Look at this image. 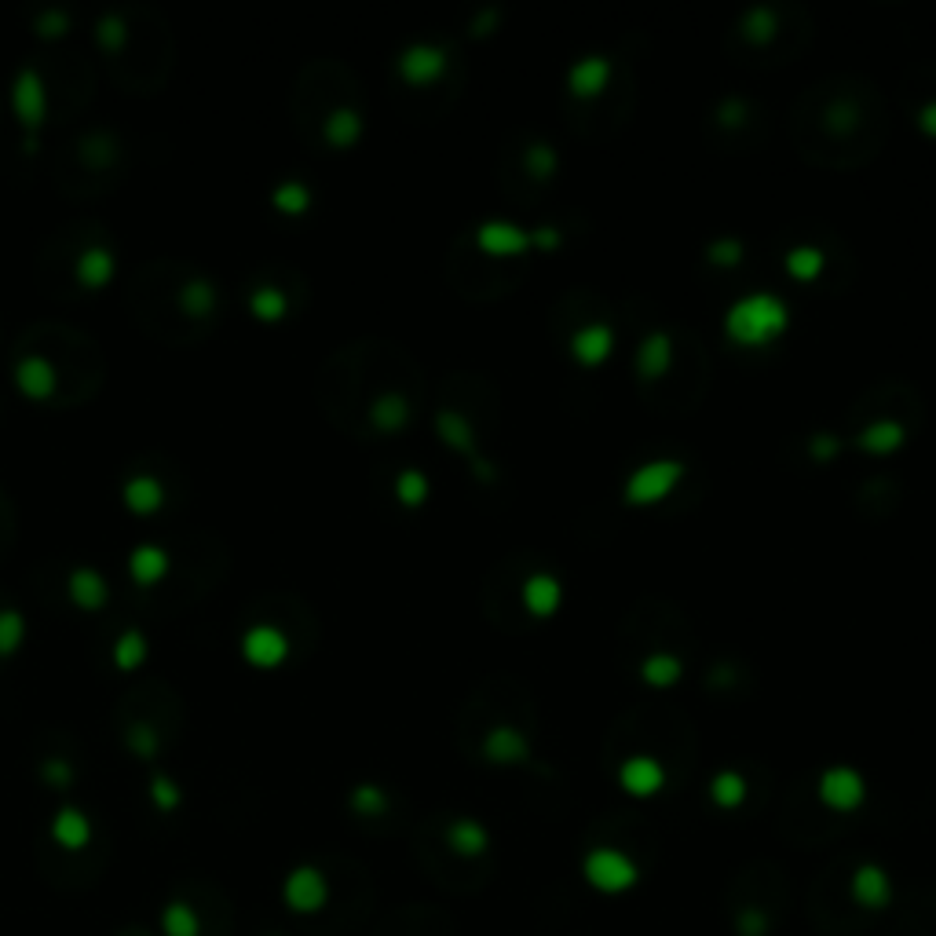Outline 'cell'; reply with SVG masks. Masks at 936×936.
Instances as JSON below:
<instances>
[{
	"instance_id": "cell-1",
	"label": "cell",
	"mask_w": 936,
	"mask_h": 936,
	"mask_svg": "<svg viewBox=\"0 0 936 936\" xmlns=\"http://www.w3.org/2000/svg\"><path fill=\"white\" fill-rule=\"evenodd\" d=\"M790 326L787 304L772 293H754L732 304V311L724 315V333L732 337L739 348H765L776 337H783Z\"/></svg>"
},
{
	"instance_id": "cell-2",
	"label": "cell",
	"mask_w": 936,
	"mask_h": 936,
	"mask_svg": "<svg viewBox=\"0 0 936 936\" xmlns=\"http://www.w3.org/2000/svg\"><path fill=\"white\" fill-rule=\"evenodd\" d=\"M684 476V465L673 458H662V461H648V465H640L633 476L626 479V501L629 505H655V501H662L666 494H670L677 483H681Z\"/></svg>"
},
{
	"instance_id": "cell-3",
	"label": "cell",
	"mask_w": 936,
	"mask_h": 936,
	"mask_svg": "<svg viewBox=\"0 0 936 936\" xmlns=\"http://www.w3.org/2000/svg\"><path fill=\"white\" fill-rule=\"evenodd\" d=\"M585 878L600 893H626L637 882V867L618 849H593L585 856Z\"/></svg>"
},
{
	"instance_id": "cell-4",
	"label": "cell",
	"mask_w": 936,
	"mask_h": 936,
	"mask_svg": "<svg viewBox=\"0 0 936 936\" xmlns=\"http://www.w3.org/2000/svg\"><path fill=\"white\" fill-rule=\"evenodd\" d=\"M443 70H447V52L436 48V44H410L399 55V74L410 85H432Z\"/></svg>"
},
{
	"instance_id": "cell-5",
	"label": "cell",
	"mask_w": 936,
	"mask_h": 936,
	"mask_svg": "<svg viewBox=\"0 0 936 936\" xmlns=\"http://www.w3.org/2000/svg\"><path fill=\"white\" fill-rule=\"evenodd\" d=\"M242 655L245 662H253L260 670H275L278 662L289 655V644L275 626H253L242 637Z\"/></svg>"
},
{
	"instance_id": "cell-6",
	"label": "cell",
	"mask_w": 936,
	"mask_h": 936,
	"mask_svg": "<svg viewBox=\"0 0 936 936\" xmlns=\"http://www.w3.org/2000/svg\"><path fill=\"white\" fill-rule=\"evenodd\" d=\"M819 798L827 801L830 809L852 812L863 801V779L852 768H827L819 779Z\"/></svg>"
},
{
	"instance_id": "cell-7",
	"label": "cell",
	"mask_w": 936,
	"mask_h": 936,
	"mask_svg": "<svg viewBox=\"0 0 936 936\" xmlns=\"http://www.w3.org/2000/svg\"><path fill=\"white\" fill-rule=\"evenodd\" d=\"M15 114H19L22 128L37 136V128L44 125V85L37 70H22L15 81Z\"/></svg>"
},
{
	"instance_id": "cell-8",
	"label": "cell",
	"mask_w": 936,
	"mask_h": 936,
	"mask_svg": "<svg viewBox=\"0 0 936 936\" xmlns=\"http://www.w3.org/2000/svg\"><path fill=\"white\" fill-rule=\"evenodd\" d=\"M286 904L293 911H319L326 904V878L315 867H297L286 878Z\"/></svg>"
},
{
	"instance_id": "cell-9",
	"label": "cell",
	"mask_w": 936,
	"mask_h": 936,
	"mask_svg": "<svg viewBox=\"0 0 936 936\" xmlns=\"http://www.w3.org/2000/svg\"><path fill=\"white\" fill-rule=\"evenodd\" d=\"M607 77H611V63H607L604 55H585V59H578V63L571 66L567 88H571V96H578V99H593L607 88Z\"/></svg>"
},
{
	"instance_id": "cell-10",
	"label": "cell",
	"mask_w": 936,
	"mask_h": 936,
	"mask_svg": "<svg viewBox=\"0 0 936 936\" xmlns=\"http://www.w3.org/2000/svg\"><path fill=\"white\" fill-rule=\"evenodd\" d=\"M483 754L494 765H523L531 761V746L516 728H490V735L483 739Z\"/></svg>"
},
{
	"instance_id": "cell-11",
	"label": "cell",
	"mask_w": 936,
	"mask_h": 936,
	"mask_svg": "<svg viewBox=\"0 0 936 936\" xmlns=\"http://www.w3.org/2000/svg\"><path fill=\"white\" fill-rule=\"evenodd\" d=\"M618 779H622V787H626L629 794L651 798L655 790H662L666 772H662V765L659 761H651V757H629L626 765H622V772H618Z\"/></svg>"
},
{
	"instance_id": "cell-12",
	"label": "cell",
	"mask_w": 936,
	"mask_h": 936,
	"mask_svg": "<svg viewBox=\"0 0 936 936\" xmlns=\"http://www.w3.org/2000/svg\"><path fill=\"white\" fill-rule=\"evenodd\" d=\"M476 242H479V249H487V253H494V256H512V253H523V249L531 245V234L520 231V227L494 220V224L479 227Z\"/></svg>"
},
{
	"instance_id": "cell-13",
	"label": "cell",
	"mask_w": 936,
	"mask_h": 936,
	"mask_svg": "<svg viewBox=\"0 0 936 936\" xmlns=\"http://www.w3.org/2000/svg\"><path fill=\"white\" fill-rule=\"evenodd\" d=\"M439 432H443V439H447L450 450H458V454H465V458H472V465H476V476L479 479H494V472H490L487 461L476 458V439H472V432H468V425L461 421L458 414H450V410H443L439 414Z\"/></svg>"
},
{
	"instance_id": "cell-14",
	"label": "cell",
	"mask_w": 936,
	"mask_h": 936,
	"mask_svg": "<svg viewBox=\"0 0 936 936\" xmlns=\"http://www.w3.org/2000/svg\"><path fill=\"white\" fill-rule=\"evenodd\" d=\"M670 359H673V341L670 333H648L644 341H640L637 348V373L640 377H648V381H659L662 373L670 370Z\"/></svg>"
},
{
	"instance_id": "cell-15",
	"label": "cell",
	"mask_w": 936,
	"mask_h": 936,
	"mask_svg": "<svg viewBox=\"0 0 936 936\" xmlns=\"http://www.w3.org/2000/svg\"><path fill=\"white\" fill-rule=\"evenodd\" d=\"M66 589H70V600H74L81 611H99V607L107 604V582L99 578V571H92V567H74L70 571V582H66Z\"/></svg>"
},
{
	"instance_id": "cell-16",
	"label": "cell",
	"mask_w": 936,
	"mask_h": 936,
	"mask_svg": "<svg viewBox=\"0 0 936 936\" xmlns=\"http://www.w3.org/2000/svg\"><path fill=\"white\" fill-rule=\"evenodd\" d=\"M15 381H19V388L30 395V399H48V395L55 392L52 362H44L41 355H26V359H19V366H15Z\"/></svg>"
},
{
	"instance_id": "cell-17",
	"label": "cell",
	"mask_w": 936,
	"mask_h": 936,
	"mask_svg": "<svg viewBox=\"0 0 936 936\" xmlns=\"http://www.w3.org/2000/svg\"><path fill=\"white\" fill-rule=\"evenodd\" d=\"M611 348H615V333L607 330V326H585V330L575 333V341H571V355H575L582 366H600V362L611 355Z\"/></svg>"
},
{
	"instance_id": "cell-18",
	"label": "cell",
	"mask_w": 936,
	"mask_h": 936,
	"mask_svg": "<svg viewBox=\"0 0 936 936\" xmlns=\"http://www.w3.org/2000/svg\"><path fill=\"white\" fill-rule=\"evenodd\" d=\"M852 896H856V904H863V907H885L889 904L893 889H889V878H885L882 867L863 863L860 871H856V878H852Z\"/></svg>"
},
{
	"instance_id": "cell-19",
	"label": "cell",
	"mask_w": 936,
	"mask_h": 936,
	"mask_svg": "<svg viewBox=\"0 0 936 936\" xmlns=\"http://www.w3.org/2000/svg\"><path fill=\"white\" fill-rule=\"evenodd\" d=\"M560 596H564V589H560V582H556L553 575H534L523 585V604L538 618L553 615L556 607H560Z\"/></svg>"
},
{
	"instance_id": "cell-20",
	"label": "cell",
	"mask_w": 936,
	"mask_h": 936,
	"mask_svg": "<svg viewBox=\"0 0 936 936\" xmlns=\"http://www.w3.org/2000/svg\"><path fill=\"white\" fill-rule=\"evenodd\" d=\"M114 278V253L107 245H92L88 253H81L77 260V282L88 289H103Z\"/></svg>"
},
{
	"instance_id": "cell-21",
	"label": "cell",
	"mask_w": 936,
	"mask_h": 936,
	"mask_svg": "<svg viewBox=\"0 0 936 936\" xmlns=\"http://www.w3.org/2000/svg\"><path fill=\"white\" fill-rule=\"evenodd\" d=\"M52 838L59 841L63 849L77 852V849H85L88 838H92V823L77 809H59L52 819Z\"/></svg>"
},
{
	"instance_id": "cell-22",
	"label": "cell",
	"mask_w": 936,
	"mask_h": 936,
	"mask_svg": "<svg viewBox=\"0 0 936 936\" xmlns=\"http://www.w3.org/2000/svg\"><path fill=\"white\" fill-rule=\"evenodd\" d=\"M370 421L377 432L392 436V432H403L406 421H410V403H406L399 392H384L370 410Z\"/></svg>"
},
{
	"instance_id": "cell-23",
	"label": "cell",
	"mask_w": 936,
	"mask_h": 936,
	"mask_svg": "<svg viewBox=\"0 0 936 936\" xmlns=\"http://www.w3.org/2000/svg\"><path fill=\"white\" fill-rule=\"evenodd\" d=\"M121 498H125V505L132 512L147 516V512H158L165 505V490H161V483L154 476H132L125 483V490H121Z\"/></svg>"
},
{
	"instance_id": "cell-24",
	"label": "cell",
	"mask_w": 936,
	"mask_h": 936,
	"mask_svg": "<svg viewBox=\"0 0 936 936\" xmlns=\"http://www.w3.org/2000/svg\"><path fill=\"white\" fill-rule=\"evenodd\" d=\"M128 571H132V578H136L139 585H154L158 578H165V571H169V556L161 553L158 545H139L136 553H132Z\"/></svg>"
},
{
	"instance_id": "cell-25",
	"label": "cell",
	"mask_w": 936,
	"mask_h": 936,
	"mask_svg": "<svg viewBox=\"0 0 936 936\" xmlns=\"http://www.w3.org/2000/svg\"><path fill=\"white\" fill-rule=\"evenodd\" d=\"M856 443H860V450H867V454H893V450L904 443V428L896 425V421H878V425L863 428Z\"/></svg>"
},
{
	"instance_id": "cell-26",
	"label": "cell",
	"mask_w": 936,
	"mask_h": 936,
	"mask_svg": "<svg viewBox=\"0 0 936 936\" xmlns=\"http://www.w3.org/2000/svg\"><path fill=\"white\" fill-rule=\"evenodd\" d=\"M362 136V117L355 110H337V114L326 121V139H330L337 150L355 147V139Z\"/></svg>"
},
{
	"instance_id": "cell-27",
	"label": "cell",
	"mask_w": 936,
	"mask_h": 936,
	"mask_svg": "<svg viewBox=\"0 0 936 936\" xmlns=\"http://www.w3.org/2000/svg\"><path fill=\"white\" fill-rule=\"evenodd\" d=\"M143 659H147V637H143L139 629H125V633H121V640L114 644L117 670L132 673V670H139V662H143Z\"/></svg>"
},
{
	"instance_id": "cell-28",
	"label": "cell",
	"mask_w": 936,
	"mask_h": 936,
	"mask_svg": "<svg viewBox=\"0 0 936 936\" xmlns=\"http://www.w3.org/2000/svg\"><path fill=\"white\" fill-rule=\"evenodd\" d=\"M487 830L479 827L476 819H458L454 827H450V845L458 852H465V856H479V852L487 849Z\"/></svg>"
},
{
	"instance_id": "cell-29",
	"label": "cell",
	"mask_w": 936,
	"mask_h": 936,
	"mask_svg": "<svg viewBox=\"0 0 936 936\" xmlns=\"http://www.w3.org/2000/svg\"><path fill=\"white\" fill-rule=\"evenodd\" d=\"M640 677L651 684V688H670V684L681 681V662L673 655H651L644 666H640Z\"/></svg>"
},
{
	"instance_id": "cell-30",
	"label": "cell",
	"mask_w": 936,
	"mask_h": 936,
	"mask_svg": "<svg viewBox=\"0 0 936 936\" xmlns=\"http://www.w3.org/2000/svg\"><path fill=\"white\" fill-rule=\"evenodd\" d=\"M26 640V618L15 611V607H4L0 611V659H8L22 648Z\"/></svg>"
},
{
	"instance_id": "cell-31",
	"label": "cell",
	"mask_w": 936,
	"mask_h": 936,
	"mask_svg": "<svg viewBox=\"0 0 936 936\" xmlns=\"http://www.w3.org/2000/svg\"><path fill=\"white\" fill-rule=\"evenodd\" d=\"M743 37L754 44H768L776 37V11L772 8H750L743 15Z\"/></svg>"
},
{
	"instance_id": "cell-32",
	"label": "cell",
	"mask_w": 936,
	"mask_h": 936,
	"mask_svg": "<svg viewBox=\"0 0 936 936\" xmlns=\"http://www.w3.org/2000/svg\"><path fill=\"white\" fill-rule=\"evenodd\" d=\"M271 202H275V209H278V213H286V216H300V213H308L311 194H308V187H304V183L289 180V183H282V187H278L275 194H271Z\"/></svg>"
},
{
	"instance_id": "cell-33",
	"label": "cell",
	"mask_w": 936,
	"mask_h": 936,
	"mask_svg": "<svg viewBox=\"0 0 936 936\" xmlns=\"http://www.w3.org/2000/svg\"><path fill=\"white\" fill-rule=\"evenodd\" d=\"M395 498L403 501V505H410V509L425 505V498H428L425 472H417V468H406V472H399V479H395Z\"/></svg>"
},
{
	"instance_id": "cell-34",
	"label": "cell",
	"mask_w": 936,
	"mask_h": 936,
	"mask_svg": "<svg viewBox=\"0 0 936 936\" xmlns=\"http://www.w3.org/2000/svg\"><path fill=\"white\" fill-rule=\"evenodd\" d=\"M787 271L794 278H801V282H812L823 271V253L812 249V245H798V249L787 253Z\"/></svg>"
},
{
	"instance_id": "cell-35",
	"label": "cell",
	"mask_w": 936,
	"mask_h": 936,
	"mask_svg": "<svg viewBox=\"0 0 936 936\" xmlns=\"http://www.w3.org/2000/svg\"><path fill=\"white\" fill-rule=\"evenodd\" d=\"M710 794L721 809H735V805L746 798V783H743V776H735V772H721V776H713Z\"/></svg>"
},
{
	"instance_id": "cell-36",
	"label": "cell",
	"mask_w": 936,
	"mask_h": 936,
	"mask_svg": "<svg viewBox=\"0 0 936 936\" xmlns=\"http://www.w3.org/2000/svg\"><path fill=\"white\" fill-rule=\"evenodd\" d=\"M180 304H183V311H187V315L202 319V315H209V311H213L216 293H213V286H209V282H194V286L183 289Z\"/></svg>"
},
{
	"instance_id": "cell-37",
	"label": "cell",
	"mask_w": 936,
	"mask_h": 936,
	"mask_svg": "<svg viewBox=\"0 0 936 936\" xmlns=\"http://www.w3.org/2000/svg\"><path fill=\"white\" fill-rule=\"evenodd\" d=\"M249 304H253V315H256V319H264V322H278L282 315H286V297H282L278 289H271V286H267V289H256Z\"/></svg>"
},
{
	"instance_id": "cell-38",
	"label": "cell",
	"mask_w": 936,
	"mask_h": 936,
	"mask_svg": "<svg viewBox=\"0 0 936 936\" xmlns=\"http://www.w3.org/2000/svg\"><path fill=\"white\" fill-rule=\"evenodd\" d=\"M165 933L169 936H198V918L187 904H169L165 911Z\"/></svg>"
},
{
	"instance_id": "cell-39",
	"label": "cell",
	"mask_w": 936,
	"mask_h": 936,
	"mask_svg": "<svg viewBox=\"0 0 936 936\" xmlns=\"http://www.w3.org/2000/svg\"><path fill=\"white\" fill-rule=\"evenodd\" d=\"M706 256H710L717 267H735L743 260V242H739V238H717V242L706 249Z\"/></svg>"
},
{
	"instance_id": "cell-40",
	"label": "cell",
	"mask_w": 936,
	"mask_h": 936,
	"mask_svg": "<svg viewBox=\"0 0 936 936\" xmlns=\"http://www.w3.org/2000/svg\"><path fill=\"white\" fill-rule=\"evenodd\" d=\"M527 169L538 176V180H549L556 172V154H553V147L549 143H538V147H531L527 150Z\"/></svg>"
},
{
	"instance_id": "cell-41",
	"label": "cell",
	"mask_w": 936,
	"mask_h": 936,
	"mask_svg": "<svg viewBox=\"0 0 936 936\" xmlns=\"http://www.w3.org/2000/svg\"><path fill=\"white\" fill-rule=\"evenodd\" d=\"M96 37H99V44H103L107 52H117V48L125 44V22L117 19V15H103V19H99Z\"/></svg>"
},
{
	"instance_id": "cell-42",
	"label": "cell",
	"mask_w": 936,
	"mask_h": 936,
	"mask_svg": "<svg viewBox=\"0 0 936 936\" xmlns=\"http://www.w3.org/2000/svg\"><path fill=\"white\" fill-rule=\"evenodd\" d=\"M150 798H154V805L165 812H172L176 805H180V790H176V783L165 776H154V783H150Z\"/></svg>"
},
{
	"instance_id": "cell-43",
	"label": "cell",
	"mask_w": 936,
	"mask_h": 936,
	"mask_svg": "<svg viewBox=\"0 0 936 936\" xmlns=\"http://www.w3.org/2000/svg\"><path fill=\"white\" fill-rule=\"evenodd\" d=\"M351 805H355V812H366V816H373V812H384V794L377 787H355V794H351Z\"/></svg>"
},
{
	"instance_id": "cell-44",
	"label": "cell",
	"mask_w": 936,
	"mask_h": 936,
	"mask_svg": "<svg viewBox=\"0 0 936 936\" xmlns=\"http://www.w3.org/2000/svg\"><path fill=\"white\" fill-rule=\"evenodd\" d=\"M66 30H70V19H66L63 11H44L41 19H37V33L41 37H63Z\"/></svg>"
},
{
	"instance_id": "cell-45",
	"label": "cell",
	"mask_w": 936,
	"mask_h": 936,
	"mask_svg": "<svg viewBox=\"0 0 936 936\" xmlns=\"http://www.w3.org/2000/svg\"><path fill=\"white\" fill-rule=\"evenodd\" d=\"M809 450H812V458H816V461H830V458H838L841 443L834 436H812L809 439Z\"/></svg>"
},
{
	"instance_id": "cell-46",
	"label": "cell",
	"mask_w": 936,
	"mask_h": 936,
	"mask_svg": "<svg viewBox=\"0 0 936 936\" xmlns=\"http://www.w3.org/2000/svg\"><path fill=\"white\" fill-rule=\"evenodd\" d=\"M44 779H48L52 787H70L74 772H70V765H66V761H48V765H44Z\"/></svg>"
},
{
	"instance_id": "cell-47",
	"label": "cell",
	"mask_w": 936,
	"mask_h": 936,
	"mask_svg": "<svg viewBox=\"0 0 936 936\" xmlns=\"http://www.w3.org/2000/svg\"><path fill=\"white\" fill-rule=\"evenodd\" d=\"M743 117H746V107L743 103H724L721 107V125H743Z\"/></svg>"
},
{
	"instance_id": "cell-48",
	"label": "cell",
	"mask_w": 936,
	"mask_h": 936,
	"mask_svg": "<svg viewBox=\"0 0 936 936\" xmlns=\"http://www.w3.org/2000/svg\"><path fill=\"white\" fill-rule=\"evenodd\" d=\"M918 128H922L926 136H936V103H929V107L918 114Z\"/></svg>"
},
{
	"instance_id": "cell-49",
	"label": "cell",
	"mask_w": 936,
	"mask_h": 936,
	"mask_svg": "<svg viewBox=\"0 0 936 936\" xmlns=\"http://www.w3.org/2000/svg\"><path fill=\"white\" fill-rule=\"evenodd\" d=\"M472 26H476V30H472V33H476V37H483V33H490L487 26H494V11H487V15H479V19L472 22Z\"/></svg>"
}]
</instances>
